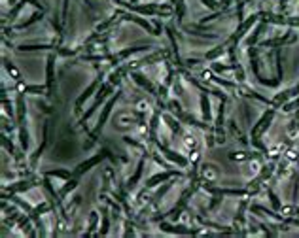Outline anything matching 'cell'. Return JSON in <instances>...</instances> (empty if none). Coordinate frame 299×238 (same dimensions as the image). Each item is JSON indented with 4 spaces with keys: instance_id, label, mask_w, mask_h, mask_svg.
Masks as SVG:
<instances>
[{
    "instance_id": "28",
    "label": "cell",
    "mask_w": 299,
    "mask_h": 238,
    "mask_svg": "<svg viewBox=\"0 0 299 238\" xmlns=\"http://www.w3.org/2000/svg\"><path fill=\"white\" fill-rule=\"evenodd\" d=\"M121 13H123V12H116V13L112 15V17H110V19H106L104 23H100L99 27H97V32H99V34L106 32V30H108V29H110V27H112V25L116 23L118 19H121Z\"/></svg>"
},
{
    "instance_id": "23",
    "label": "cell",
    "mask_w": 299,
    "mask_h": 238,
    "mask_svg": "<svg viewBox=\"0 0 299 238\" xmlns=\"http://www.w3.org/2000/svg\"><path fill=\"white\" fill-rule=\"evenodd\" d=\"M201 112H203V119L207 123L212 121V110H210V100H209V93H201Z\"/></svg>"
},
{
    "instance_id": "5",
    "label": "cell",
    "mask_w": 299,
    "mask_h": 238,
    "mask_svg": "<svg viewBox=\"0 0 299 238\" xmlns=\"http://www.w3.org/2000/svg\"><path fill=\"white\" fill-rule=\"evenodd\" d=\"M195 191H197V183H193L189 189L184 191V193H182V197H180V201H178L175 208H173V210L167 214V217H169V219H173V221H175V219H178V217L182 215V212L187 208V203H189V199L193 197V193H195Z\"/></svg>"
},
{
    "instance_id": "12",
    "label": "cell",
    "mask_w": 299,
    "mask_h": 238,
    "mask_svg": "<svg viewBox=\"0 0 299 238\" xmlns=\"http://www.w3.org/2000/svg\"><path fill=\"white\" fill-rule=\"evenodd\" d=\"M155 146H157V149H159V151H161V153L165 155V157H167L169 161H173V163H176L178 167H182V168H184V167H187V165H189V161H187L186 157H182V155H180V153H176V151H173V149H169V148H167L165 144L157 142V144H155Z\"/></svg>"
},
{
    "instance_id": "26",
    "label": "cell",
    "mask_w": 299,
    "mask_h": 238,
    "mask_svg": "<svg viewBox=\"0 0 299 238\" xmlns=\"http://www.w3.org/2000/svg\"><path fill=\"white\" fill-rule=\"evenodd\" d=\"M46 176H48V178H61V179H72L74 178V174H72L70 170H64V168L50 170V172H46Z\"/></svg>"
},
{
    "instance_id": "24",
    "label": "cell",
    "mask_w": 299,
    "mask_h": 238,
    "mask_svg": "<svg viewBox=\"0 0 299 238\" xmlns=\"http://www.w3.org/2000/svg\"><path fill=\"white\" fill-rule=\"evenodd\" d=\"M17 223H19V227H21V231L25 233L27 237H30V238H34V237H36V233L32 231L34 227H32V223H30V217H25V215H21V214H19V217H17Z\"/></svg>"
},
{
    "instance_id": "36",
    "label": "cell",
    "mask_w": 299,
    "mask_h": 238,
    "mask_svg": "<svg viewBox=\"0 0 299 238\" xmlns=\"http://www.w3.org/2000/svg\"><path fill=\"white\" fill-rule=\"evenodd\" d=\"M108 229H110V217H108V212L102 208V227H100L99 231L100 237H106V235H108Z\"/></svg>"
},
{
    "instance_id": "7",
    "label": "cell",
    "mask_w": 299,
    "mask_h": 238,
    "mask_svg": "<svg viewBox=\"0 0 299 238\" xmlns=\"http://www.w3.org/2000/svg\"><path fill=\"white\" fill-rule=\"evenodd\" d=\"M112 87H114V84H110V82H108V84H104V85H102V87H100V89H99V93H97V98H95V102L91 104V108H89L88 112L84 114V118H82V121H80L82 125H86V121H88V119L91 118L93 114H95V110H97V108L100 106V102H102V100H104L106 96H108V95H110V93H112Z\"/></svg>"
},
{
    "instance_id": "25",
    "label": "cell",
    "mask_w": 299,
    "mask_h": 238,
    "mask_svg": "<svg viewBox=\"0 0 299 238\" xmlns=\"http://www.w3.org/2000/svg\"><path fill=\"white\" fill-rule=\"evenodd\" d=\"M157 125H159V112L153 114V118L150 121V142L151 144H157Z\"/></svg>"
},
{
    "instance_id": "19",
    "label": "cell",
    "mask_w": 299,
    "mask_h": 238,
    "mask_svg": "<svg viewBox=\"0 0 299 238\" xmlns=\"http://www.w3.org/2000/svg\"><path fill=\"white\" fill-rule=\"evenodd\" d=\"M131 78H133V80H135V82H137V84L140 85L142 89H146L148 93H151V95H155V96H159L157 89H155V85L151 84V82H150L146 76H142L140 72H131Z\"/></svg>"
},
{
    "instance_id": "38",
    "label": "cell",
    "mask_w": 299,
    "mask_h": 238,
    "mask_svg": "<svg viewBox=\"0 0 299 238\" xmlns=\"http://www.w3.org/2000/svg\"><path fill=\"white\" fill-rule=\"evenodd\" d=\"M76 185H78V181L72 178L70 181H68V183H66V185H64V187H62L61 191H59V197H61V201L64 199V197H66V195H68V193H70V191L76 189Z\"/></svg>"
},
{
    "instance_id": "34",
    "label": "cell",
    "mask_w": 299,
    "mask_h": 238,
    "mask_svg": "<svg viewBox=\"0 0 299 238\" xmlns=\"http://www.w3.org/2000/svg\"><path fill=\"white\" fill-rule=\"evenodd\" d=\"M171 2L175 4V12H176L178 21H182L184 15H186V4H184V0H171Z\"/></svg>"
},
{
    "instance_id": "9",
    "label": "cell",
    "mask_w": 299,
    "mask_h": 238,
    "mask_svg": "<svg viewBox=\"0 0 299 238\" xmlns=\"http://www.w3.org/2000/svg\"><path fill=\"white\" fill-rule=\"evenodd\" d=\"M159 229L171 235H182V237H191V235H199V229H187L184 225H171L167 221H159Z\"/></svg>"
},
{
    "instance_id": "44",
    "label": "cell",
    "mask_w": 299,
    "mask_h": 238,
    "mask_svg": "<svg viewBox=\"0 0 299 238\" xmlns=\"http://www.w3.org/2000/svg\"><path fill=\"white\" fill-rule=\"evenodd\" d=\"M2 106H4V112L13 118V108H12V102H8V98H6V93H2Z\"/></svg>"
},
{
    "instance_id": "15",
    "label": "cell",
    "mask_w": 299,
    "mask_h": 238,
    "mask_svg": "<svg viewBox=\"0 0 299 238\" xmlns=\"http://www.w3.org/2000/svg\"><path fill=\"white\" fill-rule=\"evenodd\" d=\"M17 129L19 127H25L27 125V104H25V95L23 91L17 93Z\"/></svg>"
},
{
    "instance_id": "29",
    "label": "cell",
    "mask_w": 299,
    "mask_h": 238,
    "mask_svg": "<svg viewBox=\"0 0 299 238\" xmlns=\"http://www.w3.org/2000/svg\"><path fill=\"white\" fill-rule=\"evenodd\" d=\"M25 4H29V0H19V2H17V4H15V6L12 8V12H10L8 15H6V17H4V21H2V23H6L8 19H10V23H12L13 19H15L17 15H19V12H21V10L25 8Z\"/></svg>"
},
{
    "instance_id": "16",
    "label": "cell",
    "mask_w": 299,
    "mask_h": 238,
    "mask_svg": "<svg viewBox=\"0 0 299 238\" xmlns=\"http://www.w3.org/2000/svg\"><path fill=\"white\" fill-rule=\"evenodd\" d=\"M148 46H135V48H127V49H121L120 53H114L110 60H112V64H118L120 60L127 59L129 55H135V53H140V51H148Z\"/></svg>"
},
{
    "instance_id": "17",
    "label": "cell",
    "mask_w": 299,
    "mask_h": 238,
    "mask_svg": "<svg viewBox=\"0 0 299 238\" xmlns=\"http://www.w3.org/2000/svg\"><path fill=\"white\" fill-rule=\"evenodd\" d=\"M224 114H225V100H220L218 106V119H216V142H224Z\"/></svg>"
},
{
    "instance_id": "42",
    "label": "cell",
    "mask_w": 299,
    "mask_h": 238,
    "mask_svg": "<svg viewBox=\"0 0 299 238\" xmlns=\"http://www.w3.org/2000/svg\"><path fill=\"white\" fill-rule=\"evenodd\" d=\"M210 80H212V82H216V84L224 85V87H227V89H235V87H237V85L233 84V82H227V80H222V78H218V76H212V74H210Z\"/></svg>"
},
{
    "instance_id": "46",
    "label": "cell",
    "mask_w": 299,
    "mask_h": 238,
    "mask_svg": "<svg viewBox=\"0 0 299 238\" xmlns=\"http://www.w3.org/2000/svg\"><path fill=\"white\" fill-rule=\"evenodd\" d=\"M201 2H203V4L207 6V8H210V10H214V12H218V10L222 8V4H220L218 0H201Z\"/></svg>"
},
{
    "instance_id": "6",
    "label": "cell",
    "mask_w": 299,
    "mask_h": 238,
    "mask_svg": "<svg viewBox=\"0 0 299 238\" xmlns=\"http://www.w3.org/2000/svg\"><path fill=\"white\" fill-rule=\"evenodd\" d=\"M106 157H108V159H114L112 153H110L108 149H102V151H100V153H97V155H95V157H91V159H88V161H84V163H80V165H78V167H76L74 170H72V174H74V178H78V176H82L84 172H88L89 168H93V167H95V165H99L100 161H102V159H106Z\"/></svg>"
},
{
    "instance_id": "31",
    "label": "cell",
    "mask_w": 299,
    "mask_h": 238,
    "mask_svg": "<svg viewBox=\"0 0 299 238\" xmlns=\"http://www.w3.org/2000/svg\"><path fill=\"white\" fill-rule=\"evenodd\" d=\"M265 27H267V23L263 21V23L258 25V29L254 30V34H250V38H248V40H246V46H248V48H252V46H254V44L258 42V38L262 36V32H263V30H265Z\"/></svg>"
},
{
    "instance_id": "39",
    "label": "cell",
    "mask_w": 299,
    "mask_h": 238,
    "mask_svg": "<svg viewBox=\"0 0 299 238\" xmlns=\"http://www.w3.org/2000/svg\"><path fill=\"white\" fill-rule=\"evenodd\" d=\"M235 66H237V62H233V64H229V66L220 64V62H214V64H212V70L218 72V74H222V72H227V70H235Z\"/></svg>"
},
{
    "instance_id": "50",
    "label": "cell",
    "mask_w": 299,
    "mask_h": 238,
    "mask_svg": "<svg viewBox=\"0 0 299 238\" xmlns=\"http://www.w3.org/2000/svg\"><path fill=\"white\" fill-rule=\"evenodd\" d=\"M296 123H298V127H299V114H298V119H296Z\"/></svg>"
},
{
    "instance_id": "11",
    "label": "cell",
    "mask_w": 299,
    "mask_h": 238,
    "mask_svg": "<svg viewBox=\"0 0 299 238\" xmlns=\"http://www.w3.org/2000/svg\"><path fill=\"white\" fill-rule=\"evenodd\" d=\"M121 19H125V21H133V23H137L140 25L146 32H150V34H153V36H157V30H155V27L150 23L148 19H144V17H140L138 13L135 12H127V13H121Z\"/></svg>"
},
{
    "instance_id": "2",
    "label": "cell",
    "mask_w": 299,
    "mask_h": 238,
    "mask_svg": "<svg viewBox=\"0 0 299 238\" xmlns=\"http://www.w3.org/2000/svg\"><path fill=\"white\" fill-rule=\"evenodd\" d=\"M273 118H274V108L273 110H269V112H265V114L262 116V119L252 127V134H250L252 144H254L256 148H260L263 153H267V149H265V146L262 144V136H263V132L269 129V125H271Z\"/></svg>"
},
{
    "instance_id": "48",
    "label": "cell",
    "mask_w": 299,
    "mask_h": 238,
    "mask_svg": "<svg viewBox=\"0 0 299 238\" xmlns=\"http://www.w3.org/2000/svg\"><path fill=\"white\" fill-rule=\"evenodd\" d=\"M220 4H222V10H224V8H227V6H229V4H231V0H222V2H220Z\"/></svg>"
},
{
    "instance_id": "20",
    "label": "cell",
    "mask_w": 299,
    "mask_h": 238,
    "mask_svg": "<svg viewBox=\"0 0 299 238\" xmlns=\"http://www.w3.org/2000/svg\"><path fill=\"white\" fill-rule=\"evenodd\" d=\"M296 96H299V84L296 85V87H292V89L284 91V93H278V95L274 96L273 108H278L280 104H286L290 98H296Z\"/></svg>"
},
{
    "instance_id": "43",
    "label": "cell",
    "mask_w": 299,
    "mask_h": 238,
    "mask_svg": "<svg viewBox=\"0 0 299 238\" xmlns=\"http://www.w3.org/2000/svg\"><path fill=\"white\" fill-rule=\"evenodd\" d=\"M267 195H269V199H271V204H273L274 210H282V204L278 201V197L273 193V189H267Z\"/></svg>"
},
{
    "instance_id": "18",
    "label": "cell",
    "mask_w": 299,
    "mask_h": 238,
    "mask_svg": "<svg viewBox=\"0 0 299 238\" xmlns=\"http://www.w3.org/2000/svg\"><path fill=\"white\" fill-rule=\"evenodd\" d=\"M298 36L294 34L292 30H288L284 36H278V38H273V40H265L262 44V48H273V46H284V44H290V42H296Z\"/></svg>"
},
{
    "instance_id": "41",
    "label": "cell",
    "mask_w": 299,
    "mask_h": 238,
    "mask_svg": "<svg viewBox=\"0 0 299 238\" xmlns=\"http://www.w3.org/2000/svg\"><path fill=\"white\" fill-rule=\"evenodd\" d=\"M2 60H4V68H6V70H8V72H10V74H12V78H13V80H19V72L15 70V66H13L12 62H10V60L6 59V57H4V59H2Z\"/></svg>"
},
{
    "instance_id": "3",
    "label": "cell",
    "mask_w": 299,
    "mask_h": 238,
    "mask_svg": "<svg viewBox=\"0 0 299 238\" xmlns=\"http://www.w3.org/2000/svg\"><path fill=\"white\" fill-rule=\"evenodd\" d=\"M120 98V93H116V95L104 104V108H102V114H100L99 121H97V127L93 129V131L89 132V142L86 144V149H89L91 146H93V142L97 140V136H99L100 132H102V129H104V125H106V119H108V116H110V112H112V108L116 106V100Z\"/></svg>"
},
{
    "instance_id": "51",
    "label": "cell",
    "mask_w": 299,
    "mask_h": 238,
    "mask_svg": "<svg viewBox=\"0 0 299 238\" xmlns=\"http://www.w3.org/2000/svg\"><path fill=\"white\" fill-rule=\"evenodd\" d=\"M131 2H135V4H137V2H138V0H131Z\"/></svg>"
},
{
    "instance_id": "14",
    "label": "cell",
    "mask_w": 299,
    "mask_h": 238,
    "mask_svg": "<svg viewBox=\"0 0 299 238\" xmlns=\"http://www.w3.org/2000/svg\"><path fill=\"white\" fill-rule=\"evenodd\" d=\"M38 183L34 179H21L17 183H10V187H4L2 193H10V195H15V193H23V191H29L32 187H36Z\"/></svg>"
},
{
    "instance_id": "33",
    "label": "cell",
    "mask_w": 299,
    "mask_h": 238,
    "mask_svg": "<svg viewBox=\"0 0 299 238\" xmlns=\"http://www.w3.org/2000/svg\"><path fill=\"white\" fill-rule=\"evenodd\" d=\"M21 91L30 93V95H42V93H48V87H44V85H23Z\"/></svg>"
},
{
    "instance_id": "47",
    "label": "cell",
    "mask_w": 299,
    "mask_h": 238,
    "mask_svg": "<svg viewBox=\"0 0 299 238\" xmlns=\"http://www.w3.org/2000/svg\"><path fill=\"white\" fill-rule=\"evenodd\" d=\"M246 201H240V204H239V212H237V221L239 223H242L244 221V208H246Z\"/></svg>"
},
{
    "instance_id": "21",
    "label": "cell",
    "mask_w": 299,
    "mask_h": 238,
    "mask_svg": "<svg viewBox=\"0 0 299 238\" xmlns=\"http://www.w3.org/2000/svg\"><path fill=\"white\" fill-rule=\"evenodd\" d=\"M99 85H100V78H97V80H95V82H93V84H91L88 89H86V93H82V95H80V98L76 100V112H80V110H82L84 102H86L89 96H91L93 93H95V91H97V89H99Z\"/></svg>"
},
{
    "instance_id": "13",
    "label": "cell",
    "mask_w": 299,
    "mask_h": 238,
    "mask_svg": "<svg viewBox=\"0 0 299 238\" xmlns=\"http://www.w3.org/2000/svg\"><path fill=\"white\" fill-rule=\"evenodd\" d=\"M180 176H182V172H180V170H167V172H159V174L151 176V178L146 181V187H155V185H159V183L169 181L171 178H180Z\"/></svg>"
},
{
    "instance_id": "30",
    "label": "cell",
    "mask_w": 299,
    "mask_h": 238,
    "mask_svg": "<svg viewBox=\"0 0 299 238\" xmlns=\"http://www.w3.org/2000/svg\"><path fill=\"white\" fill-rule=\"evenodd\" d=\"M167 57H169V53H167L165 49H161V51H157V53H153V55H150V57H146V59L137 60V64H151V62H155V60L167 59Z\"/></svg>"
},
{
    "instance_id": "27",
    "label": "cell",
    "mask_w": 299,
    "mask_h": 238,
    "mask_svg": "<svg viewBox=\"0 0 299 238\" xmlns=\"http://www.w3.org/2000/svg\"><path fill=\"white\" fill-rule=\"evenodd\" d=\"M144 163H146V157H142V159L138 161L137 172L133 174V178H129V183H127V187H129V189H133V187L137 185V181L140 179V176H142V170H144Z\"/></svg>"
},
{
    "instance_id": "35",
    "label": "cell",
    "mask_w": 299,
    "mask_h": 238,
    "mask_svg": "<svg viewBox=\"0 0 299 238\" xmlns=\"http://www.w3.org/2000/svg\"><path fill=\"white\" fill-rule=\"evenodd\" d=\"M97 221H99V214H97V212H91V215H89V229H88V233H86V237H93V235H95V231H97Z\"/></svg>"
},
{
    "instance_id": "49",
    "label": "cell",
    "mask_w": 299,
    "mask_h": 238,
    "mask_svg": "<svg viewBox=\"0 0 299 238\" xmlns=\"http://www.w3.org/2000/svg\"><path fill=\"white\" fill-rule=\"evenodd\" d=\"M8 4H10V6H15V4H17V0H8Z\"/></svg>"
},
{
    "instance_id": "8",
    "label": "cell",
    "mask_w": 299,
    "mask_h": 238,
    "mask_svg": "<svg viewBox=\"0 0 299 238\" xmlns=\"http://www.w3.org/2000/svg\"><path fill=\"white\" fill-rule=\"evenodd\" d=\"M46 87H48L46 95L51 96L53 91H55V53L48 55V62H46Z\"/></svg>"
},
{
    "instance_id": "22",
    "label": "cell",
    "mask_w": 299,
    "mask_h": 238,
    "mask_svg": "<svg viewBox=\"0 0 299 238\" xmlns=\"http://www.w3.org/2000/svg\"><path fill=\"white\" fill-rule=\"evenodd\" d=\"M46 146H48V125H44V140H42V144L38 146V149L32 153V157H30V167L34 168L38 163V159L42 157V153H44V149H46Z\"/></svg>"
},
{
    "instance_id": "32",
    "label": "cell",
    "mask_w": 299,
    "mask_h": 238,
    "mask_svg": "<svg viewBox=\"0 0 299 238\" xmlns=\"http://www.w3.org/2000/svg\"><path fill=\"white\" fill-rule=\"evenodd\" d=\"M42 17H44V12H42V10H38V12L32 13V15H30V17H29L27 21H23V23H19V25H17L15 29H27V27H30V25H32V23H36V21H40Z\"/></svg>"
},
{
    "instance_id": "10",
    "label": "cell",
    "mask_w": 299,
    "mask_h": 238,
    "mask_svg": "<svg viewBox=\"0 0 299 238\" xmlns=\"http://www.w3.org/2000/svg\"><path fill=\"white\" fill-rule=\"evenodd\" d=\"M169 108L175 112V116H178V119L186 121V123H189V125H195V127H199V129H207V125H205V123H201V121H197V119L193 118V116L186 114V112L182 110V106H180L176 100H171V102H169Z\"/></svg>"
},
{
    "instance_id": "1",
    "label": "cell",
    "mask_w": 299,
    "mask_h": 238,
    "mask_svg": "<svg viewBox=\"0 0 299 238\" xmlns=\"http://www.w3.org/2000/svg\"><path fill=\"white\" fill-rule=\"evenodd\" d=\"M118 6L121 8H127L129 12H135L138 15H173L175 13V8L169 6V4H135V2H125V0H114Z\"/></svg>"
},
{
    "instance_id": "45",
    "label": "cell",
    "mask_w": 299,
    "mask_h": 238,
    "mask_svg": "<svg viewBox=\"0 0 299 238\" xmlns=\"http://www.w3.org/2000/svg\"><path fill=\"white\" fill-rule=\"evenodd\" d=\"M284 112H294V110H299V96H296L292 102H286L284 106H282Z\"/></svg>"
},
{
    "instance_id": "37",
    "label": "cell",
    "mask_w": 299,
    "mask_h": 238,
    "mask_svg": "<svg viewBox=\"0 0 299 238\" xmlns=\"http://www.w3.org/2000/svg\"><path fill=\"white\" fill-rule=\"evenodd\" d=\"M51 49H57L55 46H21L19 51H51Z\"/></svg>"
},
{
    "instance_id": "40",
    "label": "cell",
    "mask_w": 299,
    "mask_h": 238,
    "mask_svg": "<svg viewBox=\"0 0 299 238\" xmlns=\"http://www.w3.org/2000/svg\"><path fill=\"white\" fill-rule=\"evenodd\" d=\"M165 121H167V125H169V129H171V131L175 132H178L180 131V123H178V121H176L175 118H171V116H167V114H165Z\"/></svg>"
},
{
    "instance_id": "4",
    "label": "cell",
    "mask_w": 299,
    "mask_h": 238,
    "mask_svg": "<svg viewBox=\"0 0 299 238\" xmlns=\"http://www.w3.org/2000/svg\"><path fill=\"white\" fill-rule=\"evenodd\" d=\"M260 17H262V13H254V15H250L246 21H240L237 27V30L231 34L229 40H225V44H227V48H231V46H237L239 42L242 40V36L248 32L250 29H252V25H256L260 21Z\"/></svg>"
}]
</instances>
